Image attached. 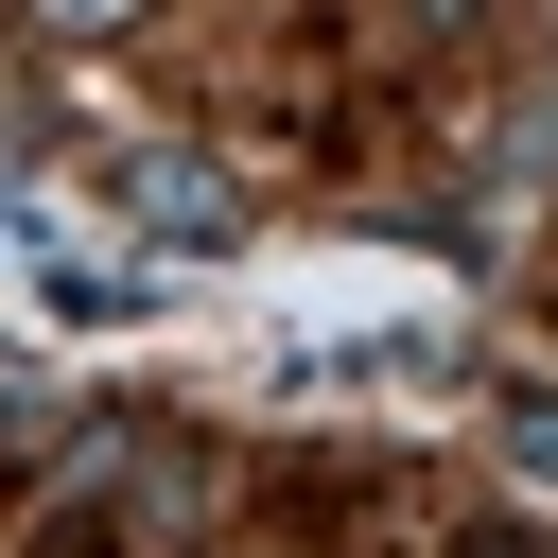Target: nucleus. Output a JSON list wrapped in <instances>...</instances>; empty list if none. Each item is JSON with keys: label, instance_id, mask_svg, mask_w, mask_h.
<instances>
[{"label": "nucleus", "instance_id": "obj_1", "mask_svg": "<svg viewBox=\"0 0 558 558\" xmlns=\"http://www.w3.org/2000/svg\"><path fill=\"white\" fill-rule=\"evenodd\" d=\"M87 192H105L122 227H174V244H209V227H227V174H209V157H174V140H122Z\"/></svg>", "mask_w": 558, "mask_h": 558}, {"label": "nucleus", "instance_id": "obj_2", "mask_svg": "<svg viewBox=\"0 0 558 558\" xmlns=\"http://www.w3.org/2000/svg\"><path fill=\"white\" fill-rule=\"evenodd\" d=\"M17 17H35V35H140L157 0H17Z\"/></svg>", "mask_w": 558, "mask_h": 558}]
</instances>
